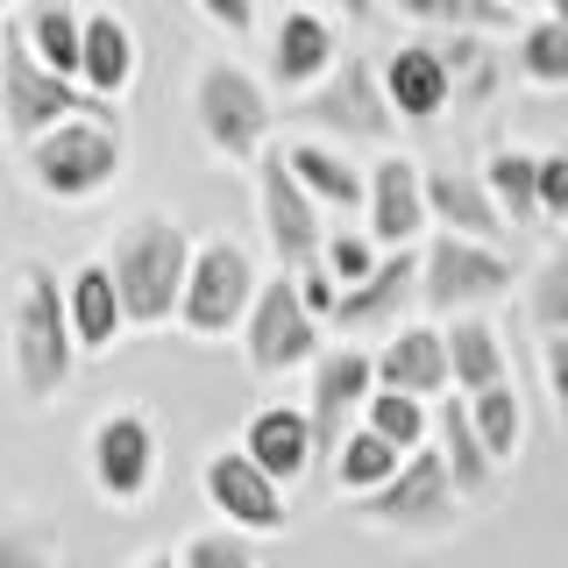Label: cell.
Returning a JSON list of instances; mask_svg holds the SVG:
<instances>
[{
	"label": "cell",
	"instance_id": "cell-1",
	"mask_svg": "<svg viewBox=\"0 0 568 568\" xmlns=\"http://www.w3.org/2000/svg\"><path fill=\"white\" fill-rule=\"evenodd\" d=\"M79 334H71V298L43 256H22L8 271V363L29 405H50L79 369Z\"/></svg>",
	"mask_w": 568,
	"mask_h": 568
},
{
	"label": "cell",
	"instance_id": "cell-2",
	"mask_svg": "<svg viewBox=\"0 0 568 568\" xmlns=\"http://www.w3.org/2000/svg\"><path fill=\"white\" fill-rule=\"evenodd\" d=\"M192 248H200V235H192L178 213H164V206H142V213L121 221L106 263H114V284H121V298H129L135 334L178 327V298H185V277H192Z\"/></svg>",
	"mask_w": 568,
	"mask_h": 568
},
{
	"label": "cell",
	"instance_id": "cell-3",
	"mask_svg": "<svg viewBox=\"0 0 568 568\" xmlns=\"http://www.w3.org/2000/svg\"><path fill=\"white\" fill-rule=\"evenodd\" d=\"M121 164H129V135H121L114 100L85 106V114H64L58 129H43L36 142H22V171H29V185L43 192L50 206L100 200V192L121 178Z\"/></svg>",
	"mask_w": 568,
	"mask_h": 568
},
{
	"label": "cell",
	"instance_id": "cell-4",
	"mask_svg": "<svg viewBox=\"0 0 568 568\" xmlns=\"http://www.w3.org/2000/svg\"><path fill=\"white\" fill-rule=\"evenodd\" d=\"M271 121H277L271 85L248 64H235V58L200 64V79H192V129H200V142L221 164H256L271 150Z\"/></svg>",
	"mask_w": 568,
	"mask_h": 568
},
{
	"label": "cell",
	"instance_id": "cell-5",
	"mask_svg": "<svg viewBox=\"0 0 568 568\" xmlns=\"http://www.w3.org/2000/svg\"><path fill=\"white\" fill-rule=\"evenodd\" d=\"M519 271L511 256L484 235H455V227H434L419 242V306L434 320H455V313H484L490 298H505Z\"/></svg>",
	"mask_w": 568,
	"mask_h": 568
},
{
	"label": "cell",
	"instance_id": "cell-6",
	"mask_svg": "<svg viewBox=\"0 0 568 568\" xmlns=\"http://www.w3.org/2000/svg\"><path fill=\"white\" fill-rule=\"evenodd\" d=\"M85 106H106L100 93H85V79H64L58 64H43L29 50L22 29L0 36V135L22 150L43 129H58L64 114H85ZM121 106V100H114Z\"/></svg>",
	"mask_w": 568,
	"mask_h": 568
},
{
	"label": "cell",
	"instance_id": "cell-7",
	"mask_svg": "<svg viewBox=\"0 0 568 568\" xmlns=\"http://www.w3.org/2000/svg\"><path fill=\"white\" fill-rule=\"evenodd\" d=\"M256 292H263V277H256L248 242H235V235H200L185 298H178V327H185L192 342H227V334H242Z\"/></svg>",
	"mask_w": 568,
	"mask_h": 568
},
{
	"label": "cell",
	"instance_id": "cell-8",
	"mask_svg": "<svg viewBox=\"0 0 568 568\" xmlns=\"http://www.w3.org/2000/svg\"><path fill=\"white\" fill-rule=\"evenodd\" d=\"M462 505H469V490L455 484L440 440H426V448H413L398 462L390 484H377L369 497H355V519L377 526V532H448L462 519Z\"/></svg>",
	"mask_w": 568,
	"mask_h": 568
},
{
	"label": "cell",
	"instance_id": "cell-9",
	"mask_svg": "<svg viewBox=\"0 0 568 568\" xmlns=\"http://www.w3.org/2000/svg\"><path fill=\"white\" fill-rule=\"evenodd\" d=\"M320 327H327V320L306 306L298 271H277V277H263L256 306H248V320H242V363L256 369L263 384L292 377V369H313V355L327 348V342H320Z\"/></svg>",
	"mask_w": 568,
	"mask_h": 568
},
{
	"label": "cell",
	"instance_id": "cell-10",
	"mask_svg": "<svg viewBox=\"0 0 568 568\" xmlns=\"http://www.w3.org/2000/svg\"><path fill=\"white\" fill-rule=\"evenodd\" d=\"M256 178V221H263V242H271L277 271H306L320 263V248H327V206L306 192V178L292 171V156H284V142L248 164Z\"/></svg>",
	"mask_w": 568,
	"mask_h": 568
},
{
	"label": "cell",
	"instance_id": "cell-11",
	"mask_svg": "<svg viewBox=\"0 0 568 568\" xmlns=\"http://www.w3.org/2000/svg\"><path fill=\"white\" fill-rule=\"evenodd\" d=\"M156 469H164V440H156V419L142 405H114V413L93 419L85 434V476L106 505H142L156 490Z\"/></svg>",
	"mask_w": 568,
	"mask_h": 568
},
{
	"label": "cell",
	"instance_id": "cell-12",
	"mask_svg": "<svg viewBox=\"0 0 568 568\" xmlns=\"http://www.w3.org/2000/svg\"><path fill=\"white\" fill-rule=\"evenodd\" d=\"M298 121H313V129L342 135V142H384L390 121H398V106L384 93V58H342L334 64V79H320L306 100H298Z\"/></svg>",
	"mask_w": 568,
	"mask_h": 568
},
{
	"label": "cell",
	"instance_id": "cell-13",
	"mask_svg": "<svg viewBox=\"0 0 568 568\" xmlns=\"http://www.w3.org/2000/svg\"><path fill=\"white\" fill-rule=\"evenodd\" d=\"M200 490H206V505L221 511L227 526L248 532V540H271V532H284V519H292V505H284L292 484H277L242 440H235V448H213L200 462Z\"/></svg>",
	"mask_w": 568,
	"mask_h": 568
},
{
	"label": "cell",
	"instance_id": "cell-14",
	"mask_svg": "<svg viewBox=\"0 0 568 568\" xmlns=\"http://www.w3.org/2000/svg\"><path fill=\"white\" fill-rule=\"evenodd\" d=\"M369 390H377V348L334 342V348L313 355V369H306V413H313V434H320V448H327V455L342 448V434L363 419Z\"/></svg>",
	"mask_w": 568,
	"mask_h": 568
},
{
	"label": "cell",
	"instance_id": "cell-15",
	"mask_svg": "<svg viewBox=\"0 0 568 568\" xmlns=\"http://www.w3.org/2000/svg\"><path fill=\"white\" fill-rule=\"evenodd\" d=\"M369 235L384 248H419L434 235V200H426V164L405 150H384L369 164V206H363Z\"/></svg>",
	"mask_w": 568,
	"mask_h": 568
},
{
	"label": "cell",
	"instance_id": "cell-16",
	"mask_svg": "<svg viewBox=\"0 0 568 568\" xmlns=\"http://www.w3.org/2000/svg\"><path fill=\"white\" fill-rule=\"evenodd\" d=\"M342 29L327 22V8H284L277 29H271V85L292 100H306L320 79H334L342 64Z\"/></svg>",
	"mask_w": 568,
	"mask_h": 568
},
{
	"label": "cell",
	"instance_id": "cell-17",
	"mask_svg": "<svg viewBox=\"0 0 568 568\" xmlns=\"http://www.w3.org/2000/svg\"><path fill=\"white\" fill-rule=\"evenodd\" d=\"M413 298H419V248H384L377 271L342 292V306H334L327 327H342V334H390Z\"/></svg>",
	"mask_w": 568,
	"mask_h": 568
},
{
	"label": "cell",
	"instance_id": "cell-18",
	"mask_svg": "<svg viewBox=\"0 0 568 568\" xmlns=\"http://www.w3.org/2000/svg\"><path fill=\"white\" fill-rule=\"evenodd\" d=\"M377 384L419 390V398H440V390H455L448 327H440V320H398V327L377 342Z\"/></svg>",
	"mask_w": 568,
	"mask_h": 568
},
{
	"label": "cell",
	"instance_id": "cell-19",
	"mask_svg": "<svg viewBox=\"0 0 568 568\" xmlns=\"http://www.w3.org/2000/svg\"><path fill=\"white\" fill-rule=\"evenodd\" d=\"M242 448L256 455L277 484H306L313 462L327 455V448H320V434H313V413H306V405H256L248 426H242Z\"/></svg>",
	"mask_w": 568,
	"mask_h": 568
},
{
	"label": "cell",
	"instance_id": "cell-20",
	"mask_svg": "<svg viewBox=\"0 0 568 568\" xmlns=\"http://www.w3.org/2000/svg\"><path fill=\"white\" fill-rule=\"evenodd\" d=\"M384 93L398 106V121H413V129L448 114L455 106V71L440 58V43H398L390 50L384 58Z\"/></svg>",
	"mask_w": 568,
	"mask_h": 568
},
{
	"label": "cell",
	"instance_id": "cell-21",
	"mask_svg": "<svg viewBox=\"0 0 568 568\" xmlns=\"http://www.w3.org/2000/svg\"><path fill=\"white\" fill-rule=\"evenodd\" d=\"M64 298H71V334H79L85 355H106V348H121V334H135L129 298H121L114 263H106V256L79 263V271L64 277Z\"/></svg>",
	"mask_w": 568,
	"mask_h": 568
},
{
	"label": "cell",
	"instance_id": "cell-22",
	"mask_svg": "<svg viewBox=\"0 0 568 568\" xmlns=\"http://www.w3.org/2000/svg\"><path fill=\"white\" fill-rule=\"evenodd\" d=\"M284 156H292V171L306 178V192H313L327 213H363V206H369V171L355 164L342 142L298 135V142H284Z\"/></svg>",
	"mask_w": 568,
	"mask_h": 568
},
{
	"label": "cell",
	"instance_id": "cell-23",
	"mask_svg": "<svg viewBox=\"0 0 568 568\" xmlns=\"http://www.w3.org/2000/svg\"><path fill=\"white\" fill-rule=\"evenodd\" d=\"M135 71H142L135 29L121 22L114 8H85V64H79L85 93H100V100H129Z\"/></svg>",
	"mask_w": 568,
	"mask_h": 568
},
{
	"label": "cell",
	"instance_id": "cell-24",
	"mask_svg": "<svg viewBox=\"0 0 568 568\" xmlns=\"http://www.w3.org/2000/svg\"><path fill=\"white\" fill-rule=\"evenodd\" d=\"M426 200H434V227H455V235H505V206H497L484 171H426Z\"/></svg>",
	"mask_w": 568,
	"mask_h": 568
},
{
	"label": "cell",
	"instance_id": "cell-25",
	"mask_svg": "<svg viewBox=\"0 0 568 568\" xmlns=\"http://www.w3.org/2000/svg\"><path fill=\"white\" fill-rule=\"evenodd\" d=\"M434 440H440V455H448V469H455V484L469 490V497H490L497 484V462L484 448V434H476V413H469V390H455V398H434Z\"/></svg>",
	"mask_w": 568,
	"mask_h": 568
},
{
	"label": "cell",
	"instance_id": "cell-26",
	"mask_svg": "<svg viewBox=\"0 0 568 568\" xmlns=\"http://www.w3.org/2000/svg\"><path fill=\"white\" fill-rule=\"evenodd\" d=\"M511 79L532 93H568V22L561 14H532L511 29Z\"/></svg>",
	"mask_w": 568,
	"mask_h": 568
},
{
	"label": "cell",
	"instance_id": "cell-27",
	"mask_svg": "<svg viewBox=\"0 0 568 568\" xmlns=\"http://www.w3.org/2000/svg\"><path fill=\"white\" fill-rule=\"evenodd\" d=\"M448 363H455V390H490L497 377H511V355H505V334L490 327L484 313H455L448 320Z\"/></svg>",
	"mask_w": 568,
	"mask_h": 568
},
{
	"label": "cell",
	"instance_id": "cell-28",
	"mask_svg": "<svg viewBox=\"0 0 568 568\" xmlns=\"http://www.w3.org/2000/svg\"><path fill=\"white\" fill-rule=\"evenodd\" d=\"M398 462H405L398 440H384L369 419H355L342 434V448H334V490H342V497H369L377 484L398 476Z\"/></svg>",
	"mask_w": 568,
	"mask_h": 568
},
{
	"label": "cell",
	"instance_id": "cell-29",
	"mask_svg": "<svg viewBox=\"0 0 568 568\" xmlns=\"http://www.w3.org/2000/svg\"><path fill=\"white\" fill-rule=\"evenodd\" d=\"M14 29L29 36V50L43 64H58L64 79H79V64H85V8H71V0H36Z\"/></svg>",
	"mask_w": 568,
	"mask_h": 568
},
{
	"label": "cell",
	"instance_id": "cell-30",
	"mask_svg": "<svg viewBox=\"0 0 568 568\" xmlns=\"http://www.w3.org/2000/svg\"><path fill=\"white\" fill-rule=\"evenodd\" d=\"M484 178L497 192L511 227H540V150H519V142H497L484 156Z\"/></svg>",
	"mask_w": 568,
	"mask_h": 568
},
{
	"label": "cell",
	"instance_id": "cell-31",
	"mask_svg": "<svg viewBox=\"0 0 568 568\" xmlns=\"http://www.w3.org/2000/svg\"><path fill=\"white\" fill-rule=\"evenodd\" d=\"M469 413H476V434H484V448L511 469V462H519V448H526V398H519V384L497 377L490 390H476V398H469Z\"/></svg>",
	"mask_w": 568,
	"mask_h": 568
},
{
	"label": "cell",
	"instance_id": "cell-32",
	"mask_svg": "<svg viewBox=\"0 0 568 568\" xmlns=\"http://www.w3.org/2000/svg\"><path fill=\"white\" fill-rule=\"evenodd\" d=\"M363 419L377 426L384 440H398L405 455H413V448H426V440H434V398H419V390H398V384H377V390H369Z\"/></svg>",
	"mask_w": 568,
	"mask_h": 568
},
{
	"label": "cell",
	"instance_id": "cell-33",
	"mask_svg": "<svg viewBox=\"0 0 568 568\" xmlns=\"http://www.w3.org/2000/svg\"><path fill=\"white\" fill-rule=\"evenodd\" d=\"M484 36H490V29H455V43H440V58H448V71H455V106H462V100L484 106V100L497 93V79L511 71V58H497Z\"/></svg>",
	"mask_w": 568,
	"mask_h": 568
},
{
	"label": "cell",
	"instance_id": "cell-34",
	"mask_svg": "<svg viewBox=\"0 0 568 568\" xmlns=\"http://www.w3.org/2000/svg\"><path fill=\"white\" fill-rule=\"evenodd\" d=\"M526 292V320L540 334H561L568 327V242H555L540 263H532V277L519 284Z\"/></svg>",
	"mask_w": 568,
	"mask_h": 568
},
{
	"label": "cell",
	"instance_id": "cell-35",
	"mask_svg": "<svg viewBox=\"0 0 568 568\" xmlns=\"http://www.w3.org/2000/svg\"><path fill=\"white\" fill-rule=\"evenodd\" d=\"M320 263H327V271L342 277V292H348V284H363V277L384 263V242L369 235V221H363V227H327V248H320Z\"/></svg>",
	"mask_w": 568,
	"mask_h": 568
},
{
	"label": "cell",
	"instance_id": "cell-36",
	"mask_svg": "<svg viewBox=\"0 0 568 568\" xmlns=\"http://www.w3.org/2000/svg\"><path fill=\"white\" fill-rule=\"evenodd\" d=\"M178 555H185V568H263L256 547H248V532L227 526V519L221 526H200L185 547H178Z\"/></svg>",
	"mask_w": 568,
	"mask_h": 568
},
{
	"label": "cell",
	"instance_id": "cell-37",
	"mask_svg": "<svg viewBox=\"0 0 568 568\" xmlns=\"http://www.w3.org/2000/svg\"><path fill=\"white\" fill-rule=\"evenodd\" d=\"M0 568H58V540L36 526H0Z\"/></svg>",
	"mask_w": 568,
	"mask_h": 568
},
{
	"label": "cell",
	"instance_id": "cell-38",
	"mask_svg": "<svg viewBox=\"0 0 568 568\" xmlns=\"http://www.w3.org/2000/svg\"><path fill=\"white\" fill-rule=\"evenodd\" d=\"M540 227H568V150L540 156Z\"/></svg>",
	"mask_w": 568,
	"mask_h": 568
},
{
	"label": "cell",
	"instance_id": "cell-39",
	"mask_svg": "<svg viewBox=\"0 0 568 568\" xmlns=\"http://www.w3.org/2000/svg\"><path fill=\"white\" fill-rule=\"evenodd\" d=\"M298 292H306V306L320 320H334V306H342V277H334L327 263H306V271H298Z\"/></svg>",
	"mask_w": 568,
	"mask_h": 568
},
{
	"label": "cell",
	"instance_id": "cell-40",
	"mask_svg": "<svg viewBox=\"0 0 568 568\" xmlns=\"http://www.w3.org/2000/svg\"><path fill=\"white\" fill-rule=\"evenodd\" d=\"M200 14H206L221 36H235V43L256 29V0H200Z\"/></svg>",
	"mask_w": 568,
	"mask_h": 568
},
{
	"label": "cell",
	"instance_id": "cell-41",
	"mask_svg": "<svg viewBox=\"0 0 568 568\" xmlns=\"http://www.w3.org/2000/svg\"><path fill=\"white\" fill-rule=\"evenodd\" d=\"M540 369H547V390H555V405L568 413V327L540 342Z\"/></svg>",
	"mask_w": 568,
	"mask_h": 568
},
{
	"label": "cell",
	"instance_id": "cell-42",
	"mask_svg": "<svg viewBox=\"0 0 568 568\" xmlns=\"http://www.w3.org/2000/svg\"><path fill=\"white\" fill-rule=\"evenodd\" d=\"M313 8H342V22H369L377 0H313Z\"/></svg>",
	"mask_w": 568,
	"mask_h": 568
},
{
	"label": "cell",
	"instance_id": "cell-43",
	"mask_svg": "<svg viewBox=\"0 0 568 568\" xmlns=\"http://www.w3.org/2000/svg\"><path fill=\"white\" fill-rule=\"evenodd\" d=\"M129 568H185V555H178V547H156V555H135Z\"/></svg>",
	"mask_w": 568,
	"mask_h": 568
},
{
	"label": "cell",
	"instance_id": "cell-44",
	"mask_svg": "<svg viewBox=\"0 0 568 568\" xmlns=\"http://www.w3.org/2000/svg\"><path fill=\"white\" fill-rule=\"evenodd\" d=\"M547 14H561V22H568V0H547Z\"/></svg>",
	"mask_w": 568,
	"mask_h": 568
},
{
	"label": "cell",
	"instance_id": "cell-45",
	"mask_svg": "<svg viewBox=\"0 0 568 568\" xmlns=\"http://www.w3.org/2000/svg\"><path fill=\"white\" fill-rule=\"evenodd\" d=\"M511 8H547V0H511Z\"/></svg>",
	"mask_w": 568,
	"mask_h": 568
},
{
	"label": "cell",
	"instance_id": "cell-46",
	"mask_svg": "<svg viewBox=\"0 0 568 568\" xmlns=\"http://www.w3.org/2000/svg\"><path fill=\"white\" fill-rule=\"evenodd\" d=\"M0 355H8V327H0Z\"/></svg>",
	"mask_w": 568,
	"mask_h": 568
},
{
	"label": "cell",
	"instance_id": "cell-47",
	"mask_svg": "<svg viewBox=\"0 0 568 568\" xmlns=\"http://www.w3.org/2000/svg\"><path fill=\"white\" fill-rule=\"evenodd\" d=\"M8 8H14V0H0V14H8Z\"/></svg>",
	"mask_w": 568,
	"mask_h": 568
}]
</instances>
